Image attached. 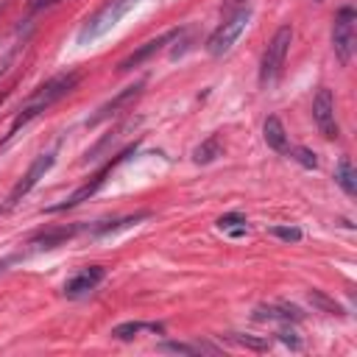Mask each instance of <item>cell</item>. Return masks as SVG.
Listing matches in <instances>:
<instances>
[{
	"mask_svg": "<svg viewBox=\"0 0 357 357\" xmlns=\"http://www.w3.org/2000/svg\"><path fill=\"white\" fill-rule=\"evenodd\" d=\"M251 6H243V8H234L212 33H209V39H206V53L209 56H226L229 50H231V45L237 42V36L245 31V25H248V20H251Z\"/></svg>",
	"mask_w": 357,
	"mask_h": 357,
	"instance_id": "4",
	"label": "cell"
},
{
	"mask_svg": "<svg viewBox=\"0 0 357 357\" xmlns=\"http://www.w3.org/2000/svg\"><path fill=\"white\" fill-rule=\"evenodd\" d=\"M139 332L165 335V326H162V324H145V321H126V324H117L109 335H112L114 340H131V337H137Z\"/></svg>",
	"mask_w": 357,
	"mask_h": 357,
	"instance_id": "16",
	"label": "cell"
},
{
	"mask_svg": "<svg viewBox=\"0 0 357 357\" xmlns=\"http://www.w3.org/2000/svg\"><path fill=\"white\" fill-rule=\"evenodd\" d=\"M290 42H293V28L290 25L276 28V33L271 36V42H268V47L262 53V61H259V86L262 89H271L279 81L284 59L290 53Z\"/></svg>",
	"mask_w": 357,
	"mask_h": 357,
	"instance_id": "3",
	"label": "cell"
},
{
	"mask_svg": "<svg viewBox=\"0 0 357 357\" xmlns=\"http://www.w3.org/2000/svg\"><path fill=\"white\" fill-rule=\"evenodd\" d=\"M284 156L296 159V162H298L301 167H307V170H315V167H318V159H315V153H312L310 148H301V145H290Z\"/></svg>",
	"mask_w": 357,
	"mask_h": 357,
	"instance_id": "21",
	"label": "cell"
},
{
	"mask_svg": "<svg viewBox=\"0 0 357 357\" xmlns=\"http://www.w3.org/2000/svg\"><path fill=\"white\" fill-rule=\"evenodd\" d=\"M81 229H84V226H50V229L36 231V234L28 240V245H31V251H50V248H59L61 243L73 240Z\"/></svg>",
	"mask_w": 357,
	"mask_h": 357,
	"instance_id": "12",
	"label": "cell"
},
{
	"mask_svg": "<svg viewBox=\"0 0 357 357\" xmlns=\"http://www.w3.org/2000/svg\"><path fill=\"white\" fill-rule=\"evenodd\" d=\"M262 137H265L268 148H273L276 153H287V148H290V139H287V134H284V126H282V120H279L276 114H271V117L265 120V126H262Z\"/></svg>",
	"mask_w": 357,
	"mask_h": 357,
	"instance_id": "14",
	"label": "cell"
},
{
	"mask_svg": "<svg viewBox=\"0 0 357 357\" xmlns=\"http://www.w3.org/2000/svg\"><path fill=\"white\" fill-rule=\"evenodd\" d=\"M310 304H312V307H318V310H324V312H329V315H343L340 304H337V301H332L329 296H324L321 290H310Z\"/></svg>",
	"mask_w": 357,
	"mask_h": 357,
	"instance_id": "22",
	"label": "cell"
},
{
	"mask_svg": "<svg viewBox=\"0 0 357 357\" xmlns=\"http://www.w3.org/2000/svg\"><path fill=\"white\" fill-rule=\"evenodd\" d=\"M134 153H137V142H134V145H128L126 151L114 153V156H112V159H109V162H106V165H103V167H100V170H98V173H95V176H92L86 184H84V187H78V190H75L73 195H67L61 204H53V206H47V212H67V209L78 206L81 201L92 198V195H95V192H98V190L106 184V178L114 173V167H117V165H123V162H126L128 156H134Z\"/></svg>",
	"mask_w": 357,
	"mask_h": 357,
	"instance_id": "5",
	"label": "cell"
},
{
	"mask_svg": "<svg viewBox=\"0 0 357 357\" xmlns=\"http://www.w3.org/2000/svg\"><path fill=\"white\" fill-rule=\"evenodd\" d=\"M215 226H218L220 231L231 234V237H243V234L248 231V223H245V218H243L240 212H229V215H220V218L215 220Z\"/></svg>",
	"mask_w": 357,
	"mask_h": 357,
	"instance_id": "20",
	"label": "cell"
},
{
	"mask_svg": "<svg viewBox=\"0 0 357 357\" xmlns=\"http://www.w3.org/2000/svg\"><path fill=\"white\" fill-rule=\"evenodd\" d=\"M220 153H223V145H220V139L212 134V137H206V139L192 151V159H195L198 165H209V162H215Z\"/></svg>",
	"mask_w": 357,
	"mask_h": 357,
	"instance_id": "19",
	"label": "cell"
},
{
	"mask_svg": "<svg viewBox=\"0 0 357 357\" xmlns=\"http://www.w3.org/2000/svg\"><path fill=\"white\" fill-rule=\"evenodd\" d=\"M243 6H245V0H226V3H223L226 11H234V8H243Z\"/></svg>",
	"mask_w": 357,
	"mask_h": 357,
	"instance_id": "27",
	"label": "cell"
},
{
	"mask_svg": "<svg viewBox=\"0 0 357 357\" xmlns=\"http://www.w3.org/2000/svg\"><path fill=\"white\" fill-rule=\"evenodd\" d=\"M178 33H181V28H173V31H165V33H159L156 39H148V42H145V45H139V47H137L131 56H126V59L120 61V67H117V70H120V73H128V70L139 67L142 61H148L151 56H156V53H159V50H162L167 42H173Z\"/></svg>",
	"mask_w": 357,
	"mask_h": 357,
	"instance_id": "11",
	"label": "cell"
},
{
	"mask_svg": "<svg viewBox=\"0 0 357 357\" xmlns=\"http://www.w3.org/2000/svg\"><path fill=\"white\" fill-rule=\"evenodd\" d=\"M231 343H237V346H245V349H254V351H268L271 349V343L268 340H262V337H251V335H237V332H231V335H226Z\"/></svg>",
	"mask_w": 357,
	"mask_h": 357,
	"instance_id": "23",
	"label": "cell"
},
{
	"mask_svg": "<svg viewBox=\"0 0 357 357\" xmlns=\"http://www.w3.org/2000/svg\"><path fill=\"white\" fill-rule=\"evenodd\" d=\"M335 184H337L349 198L357 195V173H354V165H351L349 156H340V162H337V167H335Z\"/></svg>",
	"mask_w": 357,
	"mask_h": 357,
	"instance_id": "17",
	"label": "cell"
},
{
	"mask_svg": "<svg viewBox=\"0 0 357 357\" xmlns=\"http://www.w3.org/2000/svg\"><path fill=\"white\" fill-rule=\"evenodd\" d=\"M56 3H61V0H31V8L39 11V8H47V6H56Z\"/></svg>",
	"mask_w": 357,
	"mask_h": 357,
	"instance_id": "26",
	"label": "cell"
},
{
	"mask_svg": "<svg viewBox=\"0 0 357 357\" xmlns=\"http://www.w3.org/2000/svg\"><path fill=\"white\" fill-rule=\"evenodd\" d=\"M78 81H81V73H78V70H67V73H59V75L47 78L45 84H39V86L28 95V100L14 112L11 126H8V131H6V139L0 142V151L20 134V128H25L31 120H36L39 114H45V112H47L53 103H59L64 95H70V92L78 86Z\"/></svg>",
	"mask_w": 357,
	"mask_h": 357,
	"instance_id": "1",
	"label": "cell"
},
{
	"mask_svg": "<svg viewBox=\"0 0 357 357\" xmlns=\"http://www.w3.org/2000/svg\"><path fill=\"white\" fill-rule=\"evenodd\" d=\"M142 89H145V81H137V84H131V86L120 89V92H117L112 100H106V103H103L92 117H86V126H89V128H95V126H100V123H106V120L117 117L120 112H126L128 106H134V103L139 100Z\"/></svg>",
	"mask_w": 357,
	"mask_h": 357,
	"instance_id": "7",
	"label": "cell"
},
{
	"mask_svg": "<svg viewBox=\"0 0 357 357\" xmlns=\"http://www.w3.org/2000/svg\"><path fill=\"white\" fill-rule=\"evenodd\" d=\"M53 162H56V153L53 151H47V153H39L33 162H31V167L25 170V176L14 184V190H11V195H8V206H14V204H20V198L22 195H28L36 184H39V178H45V173L53 167Z\"/></svg>",
	"mask_w": 357,
	"mask_h": 357,
	"instance_id": "8",
	"label": "cell"
},
{
	"mask_svg": "<svg viewBox=\"0 0 357 357\" xmlns=\"http://www.w3.org/2000/svg\"><path fill=\"white\" fill-rule=\"evenodd\" d=\"M271 234L284 240V243H298L301 240V229H296V226H271Z\"/></svg>",
	"mask_w": 357,
	"mask_h": 357,
	"instance_id": "24",
	"label": "cell"
},
{
	"mask_svg": "<svg viewBox=\"0 0 357 357\" xmlns=\"http://www.w3.org/2000/svg\"><path fill=\"white\" fill-rule=\"evenodd\" d=\"M106 279V271L100 268V265H86V268H81L75 276H70L67 282H64V296L67 298H84V296H89L92 290H98V284Z\"/></svg>",
	"mask_w": 357,
	"mask_h": 357,
	"instance_id": "10",
	"label": "cell"
},
{
	"mask_svg": "<svg viewBox=\"0 0 357 357\" xmlns=\"http://www.w3.org/2000/svg\"><path fill=\"white\" fill-rule=\"evenodd\" d=\"M151 218V212H137V215H128V218H114V220H100L95 226H86L92 237H106V234H114L120 229H128V226H137L139 220Z\"/></svg>",
	"mask_w": 357,
	"mask_h": 357,
	"instance_id": "15",
	"label": "cell"
},
{
	"mask_svg": "<svg viewBox=\"0 0 357 357\" xmlns=\"http://www.w3.org/2000/svg\"><path fill=\"white\" fill-rule=\"evenodd\" d=\"M312 120H315L318 131L326 139H337L340 128H337V120H335V98H332V92L326 86H321L315 100H312Z\"/></svg>",
	"mask_w": 357,
	"mask_h": 357,
	"instance_id": "9",
	"label": "cell"
},
{
	"mask_svg": "<svg viewBox=\"0 0 357 357\" xmlns=\"http://www.w3.org/2000/svg\"><path fill=\"white\" fill-rule=\"evenodd\" d=\"M142 0H106L92 17L84 20V25L78 28L75 33V42L78 45H92L95 39H100L103 33H109L134 6H139Z\"/></svg>",
	"mask_w": 357,
	"mask_h": 357,
	"instance_id": "2",
	"label": "cell"
},
{
	"mask_svg": "<svg viewBox=\"0 0 357 357\" xmlns=\"http://www.w3.org/2000/svg\"><path fill=\"white\" fill-rule=\"evenodd\" d=\"M159 351H173V354H218L220 349L212 343H178V340H165L159 343Z\"/></svg>",
	"mask_w": 357,
	"mask_h": 357,
	"instance_id": "18",
	"label": "cell"
},
{
	"mask_svg": "<svg viewBox=\"0 0 357 357\" xmlns=\"http://www.w3.org/2000/svg\"><path fill=\"white\" fill-rule=\"evenodd\" d=\"M257 321H282V324H296L301 321V310L293 307V304H265V307H257L254 312Z\"/></svg>",
	"mask_w": 357,
	"mask_h": 357,
	"instance_id": "13",
	"label": "cell"
},
{
	"mask_svg": "<svg viewBox=\"0 0 357 357\" xmlns=\"http://www.w3.org/2000/svg\"><path fill=\"white\" fill-rule=\"evenodd\" d=\"M354 22H357V14L351 6H340L332 17V50L337 56V61L346 67L354 56Z\"/></svg>",
	"mask_w": 357,
	"mask_h": 357,
	"instance_id": "6",
	"label": "cell"
},
{
	"mask_svg": "<svg viewBox=\"0 0 357 357\" xmlns=\"http://www.w3.org/2000/svg\"><path fill=\"white\" fill-rule=\"evenodd\" d=\"M279 340H282V343H287L290 349H301V340L296 337V332H293V329H287V324L279 329Z\"/></svg>",
	"mask_w": 357,
	"mask_h": 357,
	"instance_id": "25",
	"label": "cell"
}]
</instances>
